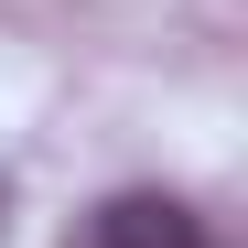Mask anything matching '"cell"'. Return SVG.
<instances>
[{"instance_id": "obj_2", "label": "cell", "mask_w": 248, "mask_h": 248, "mask_svg": "<svg viewBox=\"0 0 248 248\" xmlns=\"http://www.w3.org/2000/svg\"><path fill=\"white\" fill-rule=\"evenodd\" d=\"M0 216H11V184H0Z\"/></svg>"}, {"instance_id": "obj_1", "label": "cell", "mask_w": 248, "mask_h": 248, "mask_svg": "<svg viewBox=\"0 0 248 248\" xmlns=\"http://www.w3.org/2000/svg\"><path fill=\"white\" fill-rule=\"evenodd\" d=\"M76 248H205V216H194L184 194H162V184H130V194H108L97 216H87Z\"/></svg>"}]
</instances>
